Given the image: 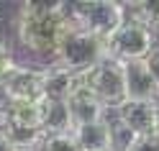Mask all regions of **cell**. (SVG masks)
I'll return each mask as SVG.
<instances>
[{
	"label": "cell",
	"instance_id": "1",
	"mask_svg": "<svg viewBox=\"0 0 159 151\" xmlns=\"http://www.w3.org/2000/svg\"><path fill=\"white\" fill-rule=\"evenodd\" d=\"M67 3H26L18 11V38L36 56H57L64 33L69 31Z\"/></svg>",
	"mask_w": 159,
	"mask_h": 151
},
{
	"label": "cell",
	"instance_id": "2",
	"mask_svg": "<svg viewBox=\"0 0 159 151\" xmlns=\"http://www.w3.org/2000/svg\"><path fill=\"white\" fill-rule=\"evenodd\" d=\"M105 59H108V44L100 36H95L90 31H82V28H77L72 23L69 31L64 33L62 44H59V49H57L54 62L59 67L69 69V72H75V74H85L93 67H98L100 62H105Z\"/></svg>",
	"mask_w": 159,
	"mask_h": 151
},
{
	"label": "cell",
	"instance_id": "3",
	"mask_svg": "<svg viewBox=\"0 0 159 151\" xmlns=\"http://www.w3.org/2000/svg\"><path fill=\"white\" fill-rule=\"evenodd\" d=\"M69 18L77 28L90 31L108 41L118 28L126 23L123 3H108V0H95V3H75L69 5Z\"/></svg>",
	"mask_w": 159,
	"mask_h": 151
},
{
	"label": "cell",
	"instance_id": "4",
	"mask_svg": "<svg viewBox=\"0 0 159 151\" xmlns=\"http://www.w3.org/2000/svg\"><path fill=\"white\" fill-rule=\"evenodd\" d=\"M82 85L100 100L108 110H116L121 103H126V85H123V67L118 59L108 56L105 62L93 67L90 72L80 74Z\"/></svg>",
	"mask_w": 159,
	"mask_h": 151
},
{
	"label": "cell",
	"instance_id": "5",
	"mask_svg": "<svg viewBox=\"0 0 159 151\" xmlns=\"http://www.w3.org/2000/svg\"><path fill=\"white\" fill-rule=\"evenodd\" d=\"M105 44H108V56L118 59V62L146 59L149 51L157 46L152 31L146 26H141V23H134V21H126Z\"/></svg>",
	"mask_w": 159,
	"mask_h": 151
},
{
	"label": "cell",
	"instance_id": "6",
	"mask_svg": "<svg viewBox=\"0 0 159 151\" xmlns=\"http://www.w3.org/2000/svg\"><path fill=\"white\" fill-rule=\"evenodd\" d=\"M0 85L13 97V103H18V100H41L44 69H34V67H26V64L16 62L0 77Z\"/></svg>",
	"mask_w": 159,
	"mask_h": 151
},
{
	"label": "cell",
	"instance_id": "7",
	"mask_svg": "<svg viewBox=\"0 0 159 151\" xmlns=\"http://www.w3.org/2000/svg\"><path fill=\"white\" fill-rule=\"evenodd\" d=\"M113 118L118 123H123L134 136H154L159 128V110L152 103L126 100L113 110Z\"/></svg>",
	"mask_w": 159,
	"mask_h": 151
},
{
	"label": "cell",
	"instance_id": "8",
	"mask_svg": "<svg viewBox=\"0 0 159 151\" xmlns=\"http://www.w3.org/2000/svg\"><path fill=\"white\" fill-rule=\"evenodd\" d=\"M67 113H69V120H72V128H80V126H87V123L108 118L111 110L82 85V77H80V85L67 97Z\"/></svg>",
	"mask_w": 159,
	"mask_h": 151
},
{
	"label": "cell",
	"instance_id": "9",
	"mask_svg": "<svg viewBox=\"0 0 159 151\" xmlns=\"http://www.w3.org/2000/svg\"><path fill=\"white\" fill-rule=\"evenodd\" d=\"M123 67V85H126V100L134 103H152L159 85L154 82L152 72L146 67V59H136V62H121Z\"/></svg>",
	"mask_w": 159,
	"mask_h": 151
},
{
	"label": "cell",
	"instance_id": "10",
	"mask_svg": "<svg viewBox=\"0 0 159 151\" xmlns=\"http://www.w3.org/2000/svg\"><path fill=\"white\" fill-rule=\"evenodd\" d=\"M80 85V74L69 72V69L59 67L52 62L44 67V85H41V100L49 103H67V97L75 92V87Z\"/></svg>",
	"mask_w": 159,
	"mask_h": 151
},
{
	"label": "cell",
	"instance_id": "11",
	"mask_svg": "<svg viewBox=\"0 0 159 151\" xmlns=\"http://www.w3.org/2000/svg\"><path fill=\"white\" fill-rule=\"evenodd\" d=\"M72 136L82 151H111L113 149V133H111V118L95 120V123L72 128Z\"/></svg>",
	"mask_w": 159,
	"mask_h": 151
},
{
	"label": "cell",
	"instance_id": "12",
	"mask_svg": "<svg viewBox=\"0 0 159 151\" xmlns=\"http://www.w3.org/2000/svg\"><path fill=\"white\" fill-rule=\"evenodd\" d=\"M5 120L13 128L44 133V103L41 100H18V103H13Z\"/></svg>",
	"mask_w": 159,
	"mask_h": 151
},
{
	"label": "cell",
	"instance_id": "13",
	"mask_svg": "<svg viewBox=\"0 0 159 151\" xmlns=\"http://www.w3.org/2000/svg\"><path fill=\"white\" fill-rule=\"evenodd\" d=\"M44 103V133H69L72 131V120L67 113V103Z\"/></svg>",
	"mask_w": 159,
	"mask_h": 151
},
{
	"label": "cell",
	"instance_id": "14",
	"mask_svg": "<svg viewBox=\"0 0 159 151\" xmlns=\"http://www.w3.org/2000/svg\"><path fill=\"white\" fill-rule=\"evenodd\" d=\"M39 151H82V149L69 131V133H46Z\"/></svg>",
	"mask_w": 159,
	"mask_h": 151
},
{
	"label": "cell",
	"instance_id": "15",
	"mask_svg": "<svg viewBox=\"0 0 159 151\" xmlns=\"http://www.w3.org/2000/svg\"><path fill=\"white\" fill-rule=\"evenodd\" d=\"M128 151H159V133H154V136H139Z\"/></svg>",
	"mask_w": 159,
	"mask_h": 151
},
{
	"label": "cell",
	"instance_id": "16",
	"mask_svg": "<svg viewBox=\"0 0 159 151\" xmlns=\"http://www.w3.org/2000/svg\"><path fill=\"white\" fill-rule=\"evenodd\" d=\"M13 64H16V59H13V54H11V46L0 38V77H3Z\"/></svg>",
	"mask_w": 159,
	"mask_h": 151
},
{
	"label": "cell",
	"instance_id": "17",
	"mask_svg": "<svg viewBox=\"0 0 159 151\" xmlns=\"http://www.w3.org/2000/svg\"><path fill=\"white\" fill-rule=\"evenodd\" d=\"M146 67H149V72H152V77H154V82L159 85V44L149 51V56H146Z\"/></svg>",
	"mask_w": 159,
	"mask_h": 151
},
{
	"label": "cell",
	"instance_id": "18",
	"mask_svg": "<svg viewBox=\"0 0 159 151\" xmlns=\"http://www.w3.org/2000/svg\"><path fill=\"white\" fill-rule=\"evenodd\" d=\"M11 108H13V97L5 92V87L0 85V123L8 118V113H11Z\"/></svg>",
	"mask_w": 159,
	"mask_h": 151
},
{
	"label": "cell",
	"instance_id": "19",
	"mask_svg": "<svg viewBox=\"0 0 159 151\" xmlns=\"http://www.w3.org/2000/svg\"><path fill=\"white\" fill-rule=\"evenodd\" d=\"M0 151H18V149L13 146V141L5 136V131H3V128H0Z\"/></svg>",
	"mask_w": 159,
	"mask_h": 151
},
{
	"label": "cell",
	"instance_id": "20",
	"mask_svg": "<svg viewBox=\"0 0 159 151\" xmlns=\"http://www.w3.org/2000/svg\"><path fill=\"white\" fill-rule=\"evenodd\" d=\"M18 151H39V149H18Z\"/></svg>",
	"mask_w": 159,
	"mask_h": 151
},
{
	"label": "cell",
	"instance_id": "21",
	"mask_svg": "<svg viewBox=\"0 0 159 151\" xmlns=\"http://www.w3.org/2000/svg\"><path fill=\"white\" fill-rule=\"evenodd\" d=\"M157 133H159V128H157Z\"/></svg>",
	"mask_w": 159,
	"mask_h": 151
}]
</instances>
